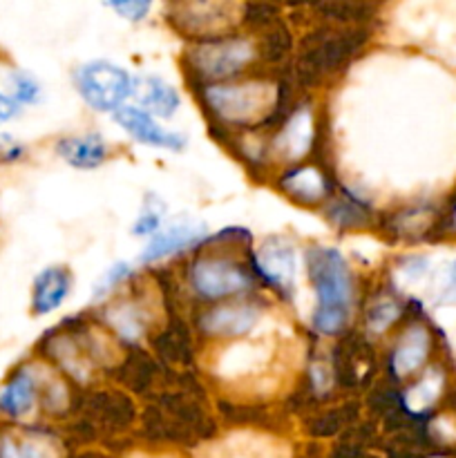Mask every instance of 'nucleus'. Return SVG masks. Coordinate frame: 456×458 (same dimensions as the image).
I'll use <instances>...</instances> for the list:
<instances>
[{
  "label": "nucleus",
  "mask_w": 456,
  "mask_h": 458,
  "mask_svg": "<svg viewBox=\"0 0 456 458\" xmlns=\"http://www.w3.org/2000/svg\"><path fill=\"white\" fill-rule=\"evenodd\" d=\"M235 4H219V3H197V4H179L174 7L173 22L179 30L188 34H219L228 30L235 21Z\"/></svg>",
  "instance_id": "obj_9"
},
{
  "label": "nucleus",
  "mask_w": 456,
  "mask_h": 458,
  "mask_svg": "<svg viewBox=\"0 0 456 458\" xmlns=\"http://www.w3.org/2000/svg\"><path fill=\"white\" fill-rule=\"evenodd\" d=\"M125 276H128V267H125V264H119V267L110 268V271H107V276H106V280H101V284H98L97 293H103V291L112 289V286H114L116 282L123 280Z\"/></svg>",
  "instance_id": "obj_26"
},
{
  "label": "nucleus",
  "mask_w": 456,
  "mask_h": 458,
  "mask_svg": "<svg viewBox=\"0 0 456 458\" xmlns=\"http://www.w3.org/2000/svg\"><path fill=\"white\" fill-rule=\"evenodd\" d=\"M190 284L201 298L219 300L241 293L250 286V277L240 264L228 258H199L190 267Z\"/></svg>",
  "instance_id": "obj_4"
},
{
  "label": "nucleus",
  "mask_w": 456,
  "mask_h": 458,
  "mask_svg": "<svg viewBox=\"0 0 456 458\" xmlns=\"http://www.w3.org/2000/svg\"><path fill=\"white\" fill-rule=\"evenodd\" d=\"M259 313L255 311L253 307H237V304H231V307H217L213 311L206 313L201 318V327L206 329V334L219 335V338H235V335H244L258 325Z\"/></svg>",
  "instance_id": "obj_12"
},
{
  "label": "nucleus",
  "mask_w": 456,
  "mask_h": 458,
  "mask_svg": "<svg viewBox=\"0 0 456 458\" xmlns=\"http://www.w3.org/2000/svg\"><path fill=\"white\" fill-rule=\"evenodd\" d=\"M398 316H401V307L393 300H376L369 309V327L374 331H384L398 320Z\"/></svg>",
  "instance_id": "obj_21"
},
{
  "label": "nucleus",
  "mask_w": 456,
  "mask_h": 458,
  "mask_svg": "<svg viewBox=\"0 0 456 458\" xmlns=\"http://www.w3.org/2000/svg\"><path fill=\"white\" fill-rule=\"evenodd\" d=\"M76 88L85 103L98 112H112L123 107L125 98L132 94V81L128 72L107 61H94L76 72Z\"/></svg>",
  "instance_id": "obj_3"
},
{
  "label": "nucleus",
  "mask_w": 456,
  "mask_h": 458,
  "mask_svg": "<svg viewBox=\"0 0 456 458\" xmlns=\"http://www.w3.org/2000/svg\"><path fill=\"white\" fill-rule=\"evenodd\" d=\"M0 458H61L49 434L21 423H0Z\"/></svg>",
  "instance_id": "obj_7"
},
{
  "label": "nucleus",
  "mask_w": 456,
  "mask_h": 458,
  "mask_svg": "<svg viewBox=\"0 0 456 458\" xmlns=\"http://www.w3.org/2000/svg\"><path fill=\"white\" fill-rule=\"evenodd\" d=\"M159 222H161L159 210L148 206V208L139 215V222L137 226H134V235H150V233H155L156 228H159Z\"/></svg>",
  "instance_id": "obj_23"
},
{
  "label": "nucleus",
  "mask_w": 456,
  "mask_h": 458,
  "mask_svg": "<svg viewBox=\"0 0 456 458\" xmlns=\"http://www.w3.org/2000/svg\"><path fill=\"white\" fill-rule=\"evenodd\" d=\"M441 298L445 300V302L456 304V262H454V267L450 268V273H447V282H445V289H443Z\"/></svg>",
  "instance_id": "obj_27"
},
{
  "label": "nucleus",
  "mask_w": 456,
  "mask_h": 458,
  "mask_svg": "<svg viewBox=\"0 0 456 458\" xmlns=\"http://www.w3.org/2000/svg\"><path fill=\"white\" fill-rule=\"evenodd\" d=\"M210 110L232 125H250L262 121L275 106V88L264 81L237 85H208L204 92Z\"/></svg>",
  "instance_id": "obj_2"
},
{
  "label": "nucleus",
  "mask_w": 456,
  "mask_h": 458,
  "mask_svg": "<svg viewBox=\"0 0 456 458\" xmlns=\"http://www.w3.org/2000/svg\"><path fill=\"white\" fill-rule=\"evenodd\" d=\"M27 157V143L9 132H0V168L22 164Z\"/></svg>",
  "instance_id": "obj_22"
},
{
  "label": "nucleus",
  "mask_w": 456,
  "mask_h": 458,
  "mask_svg": "<svg viewBox=\"0 0 456 458\" xmlns=\"http://www.w3.org/2000/svg\"><path fill=\"white\" fill-rule=\"evenodd\" d=\"M22 112V106L12 97L9 92L0 89V123H9V121L18 119Z\"/></svg>",
  "instance_id": "obj_24"
},
{
  "label": "nucleus",
  "mask_w": 456,
  "mask_h": 458,
  "mask_svg": "<svg viewBox=\"0 0 456 458\" xmlns=\"http://www.w3.org/2000/svg\"><path fill=\"white\" fill-rule=\"evenodd\" d=\"M434 458H443V456H434Z\"/></svg>",
  "instance_id": "obj_29"
},
{
  "label": "nucleus",
  "mask_w": 456,
  "mask_h": 458,
  "mask_svg": "<svg viewBox=\"0 0 456 458\" xmlns=\"http://www.w3.org/2000/svg\"><path fill=\"white\" fill-rule=\"evenodd\" d=\"M443 387V376L438 371H429L427 376L418 380L410 392H405V407L411 414H423L429 407L434 405V401L438 398Z\"/></svg>",
  "instance_id": "obj_19"
},
{
  "label": "nucleus",
  "mask_w": 456,
  "mask_h": 458,
  "mask_svg": "<svg viewBox=\"0 0 456 458\" xmlns=\"http://www.w3.org/2000/svg\"><path fill=\"white\" fill-rule=\"evenodd\" d=\"M0 58H3V52H0Z\"/></svg>",
  "instance_id": "obj_28"
},
{
  "label": "nucleus",
  "mask_w": 456,
  "mask_h": 458,
  "mask_svg": "<svg viewBox=\"0 0 456 458\" xmlns=\"http://www.w3.org/2000/svg\"><path fill=\"white\" fill-rule=\"evenodd\" d=\"M282 188L304 204H316L326 195V182L316 168H300L282 179Z\"/></svg>",
  "instance_id": "obj_18"
},
{
  "label": "nucleus",
  "mask_w": 456,
  "mask_h": 458,
  "mask_svg": "<svg viewBox=\"0 0 456 458\" xmlns=\"http://www.w3.org/2000/svg\"><path fill=\"white\" fill-rule=\"evenodd\" d=\"M201 237V231L195 226H173L164 233H156L150 244L146 246L141 255V262H156L168 255L179 253L182 249L195 244Z\"/></svg>",
  "instance_id": "obj_16"
},
{
  "label": "nucleus",
  "mask_w": 456,
  "mask_h": 458,
  "mask_svg": "<svg viewBox=\"0 0 456 458\" xmlns=\"http://www.w3.org/2000/svg\"><path fill=\"white\" fill-rule=\"evenodd\" d=\"M308 273L317 293L313 327L334 335L344 329L353 298V280L342 255L334 249H313L308 253Z\"/></svg>",
  "instance_id": "obj_1"
},
{
  "label": "nucleus",
  "mask_w": 456,
  "mask_h": 458,
  "mask_svg": "<svg viewBox=\"0 0 456 458\" xmlns=\"http://www.w3.org/2000/svg\"><path fill=\"white\" fill-rule=\"evenodd\" d=\"M313 141V114L311 110L302 107V110L295 112L289 121H286L284 130L277 134V139L273 141L277 155L284 161H295L300 157H304V152L311 148Z\"/></svg>",
  "instance_id": "obj_13"
},
{
  "label": "nucleus",
  "mask_w": 456,
  "mask_h": 458,
  "mask_svg": "<svg viewBox=\"0 0 456 458\" xmlns=\"http://www.w3.org/2000/svg\"><path fill=\"white\" fill-rule=\"evenodd\" d=\"M137 97L148 110L156 112L159 116H173L174 110L179 106V94L174 92L173 85H168L165 81L155 79V76H148V79H139L137 83Z\"/></svg>",
  "instance_id": "obj_17"
},
{
  "label": "nucleus",
  "mask_w": 456,
  "mask_h": 458,
  "mask_svg": "<svg viewBox=\"0 0 456 458\" xmlns=\"http://www.w3.org/2000/svg\"><path fill=\"white\" fill-rule=\"evenodd\" d=\"M255 58V47L246 38L210 40L190 52V65L210 79H226L237 74Z\"/></svg>",
  "instance_id": "obj_5"
},
{
  "label": "nucleus",
  "mask_w": 456,
  "mask_h": 458,
  "mask_svg": "<svg viewBox=\"0 0 456 458\" xmlns=\"http://www.w3.org/2000/svg\"><path fill=\"white\" fill-rule=\"evenodd\" d=\"M56 152L74 168H97L107 159V143L98 134L67 137L56 143Z\"/></svg>",
  "instance_id": "obj_15"
},
{
  "label": "nucleus",
  "mask_w": 456,
  "mask_h": 458,
  "mask_svg": "<svg viewBox=\"0 0 456 458\" xmlns=\"http://www.w3.org/2000/svg\"><path fill=\"white\" fill-rule=\"evenodd\" d=\"M112 9L128 18V21H141L148 13V9H150V3H114Z\"/></svg>",
  "instance_id": "obj_25"
},
{
  "label": "nucleus",
  "mask_w": 456,
  "mask_h": 458,
  "mask_svg": "<svg viewBox=\"0 0 456 458\" xmlns=\"http://www.w3.org/2000/svg\"><path fill=\"white\" fill-rule=\"evenodd\" d=\"M255 267L264 280L280 291H291L295 282V250L280 237H268L255 253Z\"/></svg>",
  "instance_id": "obj_8"
},
{
  "label": "nucleus",
  "mask_w": 456,
  "mask_h": 458,
  "mask_svg": "<svg viewBox=\"0 0 456 458\" xmlns=\"http://www.w3.org/2000/svg\"><path fill=\"white\" fill-rule=\"evenodd\" d=\"M40 376L34 365H21L0 385V419L3 423H22L40 403Z\"/></svg>",
  "instance_id": "obj_6"
},
{
  "label": "nucleus",
  "mask_w": 456,
  "mask_h": 458,
  "mask_svg": "<svg viewBox=\"0 0 456 458\" xmlns=\"http://www.w3.org/2000/svg\"><path fill=\"white\" fill-rule=\"evenodd\" d=\"M9 94L25 106H34V103L40 101V94H43V88H40L38 79H36L31 72L27 70H12L9 72Z\"/></svg>",
  "instance_id": "obj_20"
},
{
  "label": "nucleus",
  "mask_w": 456,
  "mask_h": 458,
  "mask_svg": "<svg viewBox=\"0 0 456 458\" xmlns=\"http://www.w3.org/2000/svg\"><path fill=\"white\" fill-rule=\"evenodd\" d=\"M429 353V334L425 327H410V329L402 334L401 343L396 344L392 356V371L396 378H407V376L414 374L416 369H420Z\"/></svg>",
  "instance_id": "obj_14"
},
{
  "label": "nucleus",
  "mask_w": 456,
  "mask_h": 458,
  "mask_svg": "<svg viewBox=\"0 0 456 458\" xmlns=\"http://www.w3.org/2000/svg\"><path fill=\"white\" fill-rule=\"evenodd\" d=\"M72 277L70 271L63 267H47L31 282L30 309L34 316H49L56 311L65 298L70 295Z\"/></svg>",
  "instance_id": "obj_11"
},
{
  "label": "nucleus",
  "mask_w": 456,
  "mask_h": 458,
  "mask_svg": "<svg viewBox=\"0 0 456 458\" xmlns=\"http://www.w3.org/2000/svg\"><path fill=\"white\" fill-rule=\"evenodd\" d=\"M114 119L119 121L121 128L137 141L146 143L152 148H164V150H182L186 139L182 134L168 132L161 128L146 110L141 107H128L123 106L121 110L114 112Z\"/></svg>",
  "instance_id": "obj_10"
}]
</instances>
